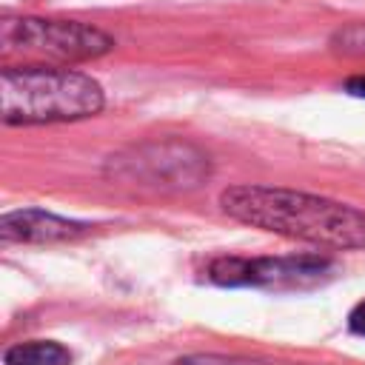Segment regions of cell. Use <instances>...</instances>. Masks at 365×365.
Wrapping results in <instances>:
<instances>
[{
  "label": "cell",
  "mask_w": 365,
  "mask_h": 365,
  "mask_svg": "<svg viewBox=\"0 0 365 365\" xmlns=\"http://www.w3.org/2000/svg\"><path fill=\"white\" fill-rule=\"evenodd\" d=\"M106 97L97 80L71 68L9 66L0 74V114L9 125L94 117Z\"/></svg>",
  "instance_id": "2"
},
{
  "label": "cell",
  "mask_w": 365,
  "mask_h": 365,
  "mask_svg": "<svg viewBox=\"0 0 365 365\" xmlns=\"http://www.w3.org/2000/svg\"><path fill=\"white\" fill-rule=\"evenodd\" d=\"M334 262L319 254L299 257H222L208 265V279L231 288H311L328 279Z\"/></svg>",
  "instance_id": "4"
},
{
  "label": "cell",
  "mask_w": 365,
  "mask_h": 365,
  "mask_svg": "<svg viewBox=\"0 0 365 365\" xmlns=\"http://www.w3.org/2000/svg\"><path fill=\"white\" fill-rule=\"evenodd\" d=\"M222 211L251 228L325 248H365V211L277 185H231L220 194Z\"/></svg>",
  "instance_id": "1"
},
{
  "label": "cell",
  "mask_w": 365,
  "mask_h": 365,
  "mask_svg": "<svg viewBox=\"0 0 365 365\" xmlns=\"http://www.w3.org/2000/svg\"><path fill=\"white\" fill-rule=\"evenodd\" d=\"M117 177L151 188H191L208 177V157L191 145H145L131 157H117Z\"/></svg>",
  "instance_id": "5"
},
{
  "label": "cell",
  "mask_w": 365,
  "mask_h": 365,
  "mask_svg": "<svg viewBox=\"0 0 365 365\" xmlns=\"http://www.w3.org/2000/svg\"><path fill=\"white\" fill-rule=\"evenodd\" d=\"M348 328H351V334L365 336V299L351 308V314H348Z\"/></svg>",
  "instance_id": "8"
},
{
  "label": "cell",
  "mask_w": 365,
  "mask_h": 365,
  "mask_svg": "<svg viewBox=\"0 0 365 365\" xmlns=\"http://www.w3.org/2000/svg\"><path fill=\"white\" fill-rule=\"evenodd\" d=\"M114 40L86 23L63 20H6L3 51L37 60H88L111 51Z\"/></svg>",
  "instance_id": "3"
},
{
  "label": "cell",
  "mask_w": 365,
  "mask_h": 365,
  "mask_svg": "<svg viewBox=\"0 0 365 365\" xmlns=\"http://www.w3.org/2000/svg\"><path fill=\"white\" fill-rule=\"evenodd\" d=\"M174 365H234V362L222 356H185V359H177Z\"/></svg>",
  "instance_id": "9"
},
{
  "label": "cell",
  "mask_w": 365,
  "mask_h": 365,
  "mask_svg": "<svg viewBox=\"0 0 365 365\" xmlns=\"http://www.w3.org/2000/svg\"><path fill=\"white\" fill-rule=\"evenodd\" d=\"M6 365H71V351L54 339L17 342L3 354Z\"/></svg>",
  "instance_id": "7"
},
{
  "label": "cell",
  "mask_w": 365,
  "mask_h": 365,
  "mask_svg": "<svg viewBox=\"0 0 365 365\" xmlns=\"http://www.w3.org/2000/svg\"><path fill=\"white\" fill-rule=\"evenodd\" d=\"M345 91H348L351 97H365V74L351 77V80L345 83Z\"/></svg>",
  "instance_id": "10"
},
{
  "label": "cell",
  "mask_w": 365,
  "mask_h": 365,
  "mask_svg": "<svg viewBox=\"0 0 365 365\" xmlns=\"http://www.w3.org/2000/svg\"><path fill=\"white\" fill-rule=\"evenodd\" d=\"M86 231H88L86 222L66 220V217L43 211V208L9 211L0 220L3 242H54V240H74Z\"/></svg>",
  "instance_id": "6"
}]
</instances>
